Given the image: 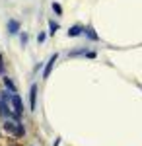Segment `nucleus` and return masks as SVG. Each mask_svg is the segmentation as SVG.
<instances>
[{"instance_id":"8","label":"nucleus","mask_w":142,"mask_h":146,"mask_svg":"<svg viewBox=\"0 0 142 146\" xmlns=\"http://www.w3.org/2000/svg\"><path fill=\"white\" fill-rule=\"evenodd\" d=\"M84 35H86L88 39H92V41H98L99 37H98V33L92 29V27H84Z\"/></svg>"},{"instance_id":"5","label":"nucleus","mask_w":142,"mask_h":146,"mask_svg":"<svg viewBox=\"0 0 142 146\" xmlns=\"http://www.w3.org/2000/svg\"><path fill=\"white\" fill-rule=\"evenodd\" d=\"M6 27H8V33H10V35L20 33V22H18V20H8Z\"/></svg>"},{"instance_id":"12","label":"nucleus","mask_w":142,"mask_h":146,"mask_svg":"<svg viewBox=\"0 0 142 146\" xmlns=\"http://www.w3.org/2000/svg\"><path fill=\"white\" fill-rule=\"evenodd\" d=\"M25 43H27V35L22 33V45H25Z\"/></svg>"},{"instance_id":"7","label":"nucleus","mask_w":142,"mask_h":146,"mask_svg":"<svg viewBox=\"0 0 142 146\" xmlns=\"http://www.w3.org/2000/svg\"><path fill=\"white\" fill-rule=\"evenodd\" d=\"M2 82H4L6 90H10L12 94H18V88H16V84L12 82V78H8V76H2Z\"/></svg>"},{"instance_id":"15","label":"nucleus","mask_w":142,"mask_h":146,"mask_svg":"<svg viewBox=\"0 0 142 146\" xmlns=\"http://www.w3.org/2000/svg\"><path fill=\"white\" fill-rule=\"evenodd\" d=\"M0 62H4V58H2V53H0Z\"/></svg>"},{"instance_id":"4","label":"nucleus","mask_w":142,"mask_h":146,"mask_svg":"<svg viewBox=\"0 0 142 146\" xmlns=\"http://www.w3.org/2000/svg\"><path fill=\"white\" fill-rule=\"evenodd\" d=\"M56 58H58V55H53L51 58H49V62L45 64V68H43V78H49V74H51V70H53V66H55V62H56Z\"/></svg>"},{"instance_id":"10","label":"nucleus","mask_w":142,"mask_h":146,"mask_svg":"<svg viewBox=\"0 0 142 146\" xmlns=\"http://www.w3.org/2000/svg\"><path fill=\"white\" fill-rule=\"evenodd\" d=\"M49 29H51V33H55L56 29H58V25H56L55 22H49Z\"/></svg>"},{"instance_id":"3","label":"nucleus","mask_w":142,"mask_h":146,"mask_svg":"<svg viewBox=\"0 0 142 146\" xmlns=\"http://www.w3.org/2000/svg\"><path fill=\"white\" fill-rule=\"evenodd\" d=\"M29 107H31V111H35V107H37V84H33L29 88Z\"/></svg>"},{"instance_id":"2","label":"nucleus","mask_w":142,"mask_h":146,"mask_svg":"<svg viewBox=\"0 0 142 146\" xmlns=\"http://www.w3.org/2000/svg\"><path fill=\"white\" fill-rule=\"evenodd\" d=\"M10 109H12V113L20 119L22 117V113H23V101H22V98H20V94H12V98H10Z\"/></svg>"},{"instance_id":"13","label":"nucleus","mask_w":142,"mask_h":146,"mask_svg":"<svg viewBox=\"0 0 142 146\" xmlns=\"http://www.w3.org/2000/svg\"><path fill=\"white\" fill-rule=\"evenodd\" d=\"M37 39H39V43H43V41H45V33H39V37H37Z\"/></svg>"},{"instance_id":"1","label":"nucleus","mask_w":142,"mask_h":146,"mask_svg":"<svg viewBox=\"0 0 142 146\" xmlns=\"http://www.w3.org/2000/svg\"><path fill=\"white\" fill-rule=\"evenodd\" d=\"M2 127H4V131L10 133L14 138H22V136L25 135V129H23V125L20 123V119H4Z\"/></svg>"},{"instance_id":"11","label":"nucleus","mask_w":142,"mask_h":146,"mask_svg":"<svg viewBox=\"0 0 142 146\" xmlns=\"http://www.w3.org/2000/svg\"><path fill=\"white\" fill-rule=\"evenodd\" d=\"M86 56H88V58H94V56H96V53H94V51H88Z\"/></svg>"},{"instance_id":"6","label":"nucleus","mask_w":142,"mask_h":146,"mask_svg":"<svg viewBox=\"0 0 142 146\" xmlns=\"http://www.w3.org/2000/svg\"><path fill=\"white\" fill-rule=\"evenodd\" d=\"M78 35H84V25H72L68 29V37H78Z\"/></svg>"},{"instance_id":"14","label":"nucleus","mask_w":142,"mask_h":146,"mask_svg":"<svg viewBox=\"0 0 142 146\" xmlns=\"http://www.w3.org/2000/svg\"><path fill=\"white\" fill-rule=\"evenodd\" d=\"M0 76H4V62H0Z\"/></svg>"},{"instance_id":"9","label":"nucleus","mask_w":142,"mask_h":146,"mask_svg":"<svg viewBox=\"0 0 142 146\" xmlns=\"http://www.w3.org/2000/svg\"><path fill=\"white\" fill-rule=\"evenodd\" d=\"M53 10H55V14H58V16H60V14H62V8H60V4H53Z\"/></svg>"}]
</instances>
